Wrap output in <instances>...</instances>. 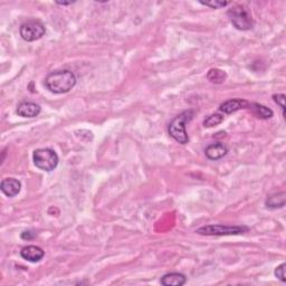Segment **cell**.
Here are the masks:
<instances>
[{
  "instance_id": "3",
  "label": "cell",
  "mask_w": 286,
  "mask_h": 286,
  "mask_svg": "<svg viewBox=\"0 0 286 286\" xmlns=\"http://www.w3.org/2000/svg\"><path fill=\"white\" fill-rule=\"evenodd\" d=\"M230 23L238 30H250L254 26L251 10L245 5H234L227 13Z\"/></svg>"
},
{
  "instance_id": "16",
  "label": "cell",
  "mask_w": 286,
  "mask_h": 286,
  "mask_svg": "<svg viewBox=\"0 0 286 286\" xmlns=\"http://www.w3.org/2000/svg\"><path fill=\"white\" fill-rule=\"evenodd\" d=\"M224 121V116L219 114V113H215V114H212L207 116L206 118L203 120V127L205 128H213L218 126L221 122Z\"/></svg>"
},
{
  "instance_id": "21",
  "label": "cell",
  "mask_w": 286,
  "mask_h": 286,
  "mask_svg": "<svg viewBox=\"0 0 286 286\" xmlns=\"http://www.w3.org/2000/svg\"><path fill=\"white\" fill-rule=\"evenodd\" d=\"M75 2H56V4L57 5H61V6H68V5H72V4H74Z\"/></svg>"
},
{
  "instance_id": "14",
  "label": "cell",
  "mask_w": 286,
  "mask_h": 286,
  "mask_svg": "<svg viewBox=\"0 0 286 286\" xmlns=\"http://www.w3.org/2000/svg\"><path fill=\"white\" fill-rule=\"evenodd\" d=\"M286 193L284 191L274 193V195L269 196L266 199V207L269 209H277V208H283L285 206V199H286Z\"/></svg>"
},
{
  "instance_id": "19",
  "label": "cell",
  "mask_w": 286,
  "mask_h": 286,
  "mask_svg": "<svg viewBox=\"0 0 286 286\" xmlns=\"http://www.w3.org/2000/svg\"><path fill=\"white\" fill-rule=\"evenodd\" d=\"M273 100L275 101V103L280 106V109L283 111V115H285V100H286L285 94H274Z\"/></svg>"
},
{
  "instance_id": "6",
  "label": "cell",
  "mask_w": 286,
  "mask_h": 286,
  "mask_svg": "<svg viewBox=\"0 0 286 286\" xmlns=\"http://www.w3.org/2000/svg\"><path fill=\"white\" fill-rule=\"evenodd\" d=\"M46 33L44 24L39 20H28L20 26L19 34L26 42H35L40 39Z\"/></svg>"
},
{
  "instance_id": "4",
  "label": "cell",
  "mask_w": 286,
  "mask_h": 286,
  "mask_svg": "<svg viewBox=\"0 0 286 286\" xmlns=\"http://www.w3.org/2000/svg\"><path fill=\"white\" fill-rule=\"evenodd\" d=\"M33 160L37 168L46 172H51L56 169L59 161L57 153L50 148L35 150L33 153Z\"/></svg>"
},
{
  "instance_id": "15",
  "label": "cell",
  "mask_w": 286,
  "mask_h": 286,
  "mask_svg": "<svg viewBox=\"0 0 286 286\" xmlns=\"http://www.w3.org/2000/svg\"><path fill=\"white\" fill-rule=\"evenodd\" d=\"M207 78L212 83L221 84V83L225 82L226 78H227V75H226V73L224 71H221V69L212 68L207 74Z\"/></svg>"
},
{
  "instance_id": "17",
  "label": "cell",
  "mask_w": 286,
  "mask_h": 286,
  "mask_svg": "<svg viewBox=\"0 0 286 286\" xmlns=\"http://www.w3.org/2000/svg\"><path fill=\"white\" fill-rule=\"evenodd\" d=\"M201 5L206 7H210V8H214V9H220V8H224L229 5L228 2H221V0H213V2H199Z\"/></svg>"
},
{
  "instance_id": "12",
  "label": "cell",
  "mask_w": 286,
  "mask_h": 286,
  "mask_svg": "<svg viewBox=\"0 0 286 286\" xmlns=\"http://www.w3.org/2000/svg\"><path fill=\"white\" fill-rule=\"evenodd\" d=\"M187 277L186 275L181 273H168L164 275L160 279V283L164 286H181L186 284Z\"/></svg>"
},
{
  "instance_id": "5",
  "label": "cell",
  "mask_w": 286,
  "mask_h": 286,
  "mask_svg": "<svg viewBox=\"0 0 286 286\" xmlns=\"http://www.w3.org/2000/svg\"><path fill=\"white\" fill-rule=\"evenodd\" d=\"M248 231L246 226H224V225H207L198 228L196 233L205 236H227L240 235Z\"/></svg>"
},
{
  "instance_id": "18",
  "label": "cell",
  "mask_w": 286,
  "mask_h": 286,
  "mask_svg": "<svg viewBox=\"0 0 286 286\" xmlns=\"http://www.w3.org/2000/svg\"><path fill=\"white\" fill-rule=\"evenodd\" d=\"M285 267H286V264L283 263V264H280L279 266H277L276 268H275V276H276L280 282H283L285 283Z\"/></svg>"
},
{
  "instance_id": "1",
  "label": "cell",
  "mask_w": 286,
  "mask_h": 286,
  "mask_svg": "<svg viewBox=\"0 0 286 286\" xmlns=\"http://www.w3.org/2000/svg\"><path fill=\"white\" fill-rule=\"evenodd\" d=\"M46 88L55 94H64L71 91L76 85V76L68 69L52 72L45 79Z\"/></svg>"
},
{
  "instance_id": "7",
  "label": "cell",
  "mask_w": 286,
  "mask_h": 286,
  "mask_svg": "<svg viewBox=\"0 0 286 286\" xmlns=\"http://www.w3.org/2000/svg\"><path fill=\"white\" fill-rule=\"evenodd\" d=\"M20 256L30 263H37L43 260V257L45 256V252L42 250L40 247L35 245H29L24 247L20 251Z\"/></svg>"
},
{
  "instance_id": "20",
  "label": "cell",
  "mask_w": 286,
  "mask_h": 286,
  "mask_svg": "<svg viewBox=\"0 0 286 286\" xmlns=\"http://www.w3.org/2000/svg\"><path fill=\"white\" fill-rule=\"evenodd\" d=\"M35 233H33V231H30V230H26L24 231V233H21L20 237H21V239H27V240H30V239H33L35 238Z\"/></svg>"
},
{
  "instance_id": "9",
  "label": "cell",
  "mask_w": 286,
  "mask_h": 286,
  "mask_svg": "<svg viewBox=\"0 0 286 286\" xmlns=\"http://www.w3.org/2000/svg\"><path fill=\"white\" fill-rule=\"evenodd\" d=\"M2 191L9 198L16 197L21 190V183L15 178H6L0 183Z\"/></svg>"
},
{
  "instance_id": "11",
  "label": "cell",
  "mask_w": 286,
  "mask_h": 286,
  "mask_svg": "<svg viewBox=\"0 0 286 286\" xmlns=\"http://www.w3.org/2000/svg\"><path fill=\"white\" fill-rule=\"evenodd\" d=\"M42 109L34 102H23L17 106V114L21 117H36L39 115Z\"/></svg>"
},
{
  "instance_id": "13",
  "label": "cell",
  "mask_w": 286,
  "mask_h": 286,
  "mask_svg": "<svg viewBox=\"0 0 286 286\" xmlns=\"http://www.w3.org/2000/svg\"><path fill=\"white\" fill-rule=\"evenodd\" d=\"M248 109H251L254 115L263 118V120H267V118H271L274 115V113L271 109H268V107L258 103H251Z\"/></svg>"
},
{
  "instance_id": "2",
  "label": "cell",
  "mask_w": 286,
  "mask_h": 286,
  "mask_svg": "<svg viewBox=\"0 0 286 286\" xmlns=\"http://www.w3.org/2000/svg\"><path fill=\"white\" fill-rule=\"evenodd\" d=\"M193 116V112L191 110L182 112L181 114L176 116L169 124V134L170 137L176 140L178 143L187 144L189 142V137L186 130V124Z\"/></svg>"
},
{
  "instance_id": "10",
  "label": "cell",
  "mask_w": 286,
  "mask_h": 286,
  "mask_svg": "<svg viewBox=\"0 0 286 286\" xmlns=\"http://www.w3.org/2000/svg\"><path fill=\"white\" fill-rule=\"evenodd\" d=\"M228 153V149L224 143L221 142H216V143H212L209 144L208 147L205 149V154H206L207 158L209 160H219L221 158Z\"/></svg>"
},
{
  "instance_id": "8",
  "label": "cell",
  "mask_w": 286,
  "mask_h": 286,
  "mask_svg": "<svg viewBox=\"0 0 286 286\" xmlns=\"http://www.w3.org/2000/svg\"><path fill=\"white\" fill-rule=\"evenodd\" d=\"M250 105H251V103L246 100L233 99V100H228V101L224 102V103L219 106V110L221 112L226 113V114H231V113L237 112L239 110L248 109Z\"/></svg>"
}]
</instances>
